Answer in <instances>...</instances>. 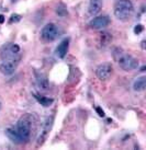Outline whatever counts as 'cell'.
<instances>
[{"instance_id":"20","label":"cell","mask_w":146,"mask_h":150,"mask_svg":"<svg viewBox=\"0 0 146 150\" xmlns=\"http://www.w3.org/2000/svg\"><path fill=\"white\" fill-rule=\"evenodd\" d=\"M96 111H97V113H98V115H99V116H101V117L104 116V112H103V110H102L101 108H97Z\"/></svg>"},{"instance_id":"19","label":"cell","mask_w":146,"mask_h":150,"mask_svg":"<svg viewBox=\"0 0 146 150\" xmlns=\"http://www.w3.org/2000/svg\"><path fill=\"white\" fill-rule=\"evenodd\" d=\"M20 20H21L20 14H12V16H11V19H10V23H13V22H19Z\"/></svg>"},{"instance_id":"21","label":"cell","mask_w":146,"mask_h":150,"mask_svg":"<svg viewBox=\"0 0 146 150\" xmlns=\"http://www.w3.org/2000/svg\"><path fill=\"white\" fill-rule=\"evenodd\" d=\"M4 17L2 14H0V23H4Z\"/></svg>"},{"instance_id":"17","label":"cell","mask_w":146,"mask_h":150,"mask_svg":"<svg viewBox=\"0 0 146 150\" xmlns=\"http://www.w3.org/2000/svg\"><path fill=\"white\" fill-rule=\"evenodd\" d=\"M56 13L58 14L59 17H66L68 14V11H67V8L64 6L63 4H59L57 7H56Z\"/></svg>"},{"instance_id":"9","label":"cell","mask_w":146,"mask_h":150,"mask_svg":"<svg viewBox=\"0 0 146 150\" xmlns=\"http://www.w3.org/2000/svg\"><path fill=\"white\" fill-rule=\"evenodd\" d=\"M109 24H110V18L108 16H100V17L93 18L89 23L90 28L95 30L103 29L105 26H108Z\"/></svg>"},{"instance_id":"6","label":"cell","mask_w":146,"mask_h":150,"mask_svg":"<svg viewBox=\"0 0 146 150\" xmlns=\"http://www.w3.org/2000/svg\"><path fill=\"white\" fill-rule=\"evenodd\" d=\"M20 62V58L16 59H7V60H2V64L0 65V71L6 76L12 75L13 72L17 69L18 64Z\"/></svg>"},{"instance_id":"8","label":"cell","mask_w":146,"mask_h":150,"mask_svg":"<svg viewBox=\"0 0 146 150\" xmlns=\"http://www.w3.org/2000/svg\"><path fill=\"white\" fill-rule=\"evenodd\" d=\"M53 122H54V116H50L46 118L45 123H44V125H43V128H42V132H41V134H40V137H38V146L43 145V142H45V139L47 138L48 134H50V130L52 129Z\"/></svg>"},{"instance_id":"2","label":"cell","mask_w":146,"mask_h":150,"mask_svg":"<svg viewBox=\"0 0 146 150\" xmlns=\"http://www.w3.org/2000/svg\"><path fill=\"white\" fill-rule=\"evenodd\" d=\"M134 13V7L131 0H119L114 6V16L120 21H127Z\"/></svg>"},{"instance_id":"12","label":"cell","mask_w":146,"mask_h":150,"mask_svg":"<svg viewBox=\"0 0 146 150\" xmlns=\"http://www.w3.org/2000/svg\"><path fill=\"white\" fill-rule=\"evenodd\" d=\"M6 135L8 136V138L11 140V142H13L14 144H18V145H20V144H22V139H21V137L19 136V134H18L17 129L13 128V127H9V128L6 129Z\"/></svg>"},{"instance_id":"4","label":"cell","mask_w":146,"mask_h":150,"mask_svg":"<svg viewBox=\"0 0 146 150\" xmlns=\"http://www.w3.org/2000/svg\"><path fill=\"white\" fill-rule=\"evenodd\" d=\"M41 36L43 40H45L47 42L55 41L59 36V30L58 26L54 23H48L46 24L41 31Z\"/></svg>"},{"instance_id":"15","label":"cell","mask_w":146,"mask_h":150,"mask_svg":"<svg viewBox=\"0 0 146 150\" xmlns=\"http://www.w3.org/2000/svg\"><path fill=\"white\" fill-rule=\"evenodd\" d=\"M35 99H36L38 103L41 105H43V106H50V105L54 102L53 99L46 98V96H38V94H35Z\"/></svg>"},{"instance_id":"23","label":"cell","mask_w":146,"mask_h":150,"mask_svg":"<svg viewBox=\"0 0 146 150\" xmlns=\"http://www.w3.org/2000/svg\"><path fill=\"white\" fill-rule=\"evenodd\" d=\"M11 1H12V2H16V1H17V0H11Z\"/></svg>"},{"instance_id":"10","label":"cell","mask_w":146,"mask_h":150,"mask_svg":"<svg viewBox=\"0 0 146 150\" xmlns=\"http://www.w3.org/2000/svg\"><path fill=\"white\" fill-rule=\"evenodd\" d=\"M68 47H69V38H64L62 42L58 44V46L56 47V50H55L56 56L58 58H64L67 54Z\"/></svg>"},{"instance_id":"22","label":"cell","mask_w":146,"mask_h":150,"mask_svg":"<svg viewBox=\"0 0 146 150\" xmlns=\"http://www.w3.org/2000/svg\"><path fill=\"white\" fill-rule=\"evenodd\" d=\"M141 71H145V66H143L142 68H141Z\"/></svg>"},{"instance_id":"11","label":"cell","mask_w":146,"mask_h":150,"mask_svg":"<svg viewBox=\"0 0 146 150\" xmlns=\"http://www.w3.org/2000/svg\"><path fill=\"white\" fill-rule=\"evenodd\" d=\"M102 9V0H90L89 1V7H88V12L90 16H96L101 11Z\"/></svg>"},{"instance_id":"5","label":"cell","mask_w":146,"mask_h":150,"mask_svg":"<svg viewBox=\"0 0 146 150\" xmlns=\"http://www.w3.org/2000/svg\"><path fill=\"white\" fill-rule=\"evenodd\" d=\"M17 129L19 136L21 137L22 142H25L29 140L30 135H31V123L28 118H21L20 121L17 123Z\"/></svg>"},{"instance_id":"7","label":"cell","mask_w":146,"mask_h":150,"mask_svg":"<svg viewBox=\"0 0 146 150\" xmlns=\"http://www.w3.org/2000/svg\"><path fill=\"white\" fill-rule=\"evenodd\" d=\"M96 75L101 81L108 80L112 75V65L110 63H104L99 65L96 70Z\"/></svg>"},{"instance_id":"3","label":"cell","mask_w":146,"mask_h":150,"mask_svg":"<svg viewBox=\"0 0 146 150\" xmlns=\"http://www.w3.org/2000/svg\"><path fill=\"white\" fill-rule=\"evenodd\" d=\"M19 53H20V47L17 44L9 43V44H6V45L1 47V50H0V57H1L2 60L20 58Z\"/></svg>"},{"instance_id":"16","label":"cell","mask_w":146,"mask_h":150,"mask_svg":"<svg viewBox=\"0 0 146 150\" xmlns=\"http://www.w3.org/2000/svg\"><path fill=\"white\" fill-rule=\"evenodd\" d=\"M111 40H112V36L108 32H102L100 34V44L102 46H107L111 42Z\"/></svg>"},{"instance_id":"13","label":"cell","mask_w":146,"mask_h":150,"mask_svg":"<svg viewBox=\"0 0 146 150\" xmlns=\"http://www.w3.org/2000/svg\"><path fill=\"white\" fill-rule=\"evenodd\" d=\"M146 88V77L145 76H141L135 79V81L133 82V89L134 91H144Z\"/></svg>"},{"instance_id":"14","label":"cell","mask_w":146,"mask_h":150,"mask_svg":"<svg viewBox=\"0 0 146 150\" xmlns=\"http://www.w3.org/2000/svg\"><path fill=\"white\" fill-rule=\"evenodd\" d=\"M35 76H36V82H38V86L40 87V89L42 90H47L48 88V80L46 78L45 75L43 74H40V72H35Z\"/></svg>"},{"instance_id":"1","label":"cell","mask_w":146,"mask_h":150,"mask_svg":"<svg viewBox=\"0 0 146 150\" xmlns=\"http://www.w3.org/2000/svg\"><path fill=\"white\" fill-rule=\"evenodd\" d=\"M113 57L118 62L119 66L121 67L124 71H132L138 67L137 59H135L133 56L125 54L120 48H115L113 52Z\"/></svg>"},{"instance_id":"18","label":"cell","mask_w":146,"mask_h":150,"mask_svg":"<svg viewBox=\"0 0 146 150\" xmlns=\"http://www.w3.org/2000/svg\"><path fill=\"white\" fill-rule=\"evenodd\" d=\"M143 30H144V26L142 24H137L135 25V28H134V33L135 34H140L143 32Z\"/></svg>"},{"instance_id":"24","label":"cell","mask_w":146,"mask_h":150,"mask_svg":"<svg viewBox=\"0 0 146 150\" xmlns=\"http://www.w3.org/2000/svg\"><path fill=\"white\" fill-rule=\"evenodd\" d=\"M0 108H1V103H0Z\"/></svg>"}]
</instances>
